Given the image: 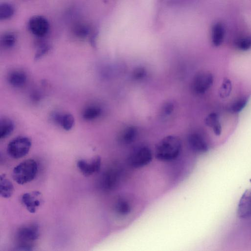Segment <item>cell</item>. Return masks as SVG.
Wrapping results in <instances>:
<instances>
[{
  "label": "cell",
  "mask_w": 251,
  "mask_h": 251,
  "mask_svg": "<svg viewBox=\"0 0 251 251\" xmlns=\"http://www.w3.org/2000/svg\"><path fill=\"white\" fill-rule=\"evenodd\" d=\"M50 49V47L48 45H42L37 50L35 56V59L36 60L40 59L47 53Z\"/></svg>",
  "instance_id": "26"
},
{
  "label": "cell",
  "mask_w": 251,
  "mask_h": 251,
  "mask_svg": "<svg viewBox=\"0 0 251 251\" xmlns=\"http://www.w3.org/2000/svg\"><path fill=\"white\" fill-rule=\"evenodd\" d=\"M75 32L77 36L83 38L88 34L89 29L85 25H78L75 28Z\"/></svg>",
  "instance_id": "25"
},
{
  "label": "cell",
  "mask_w": 251,
  "mask_h": 251,
  "mask_svg": "<svg viewBox=\"0 0 251 251\" xmlns=\"http://www.w3.org/2000/svg\"><path fill=\"white\" fill-rule=\"evenodd\" d=\"M14 13V8L13 6L8 3L4 2L0 5V19L6 20L11 17Z\"/></svg>",
  "instance_id": "21"
},
{
  "label": "cell",
  "mask_w": 251,
  "mask_h": 251,
  "mask_svg": "<svg viewBox=\"0 0 251 251\" xmlns=\"http://www.w3.org/2000/svg\"><path fill=\"white\" fill-rule=\"evenodd\" d=\"M14 128V124L9 118H3L0 122V138L4 139L10 135Z\"/></svg>",
  "instance_id": "18"
},
{
  "label": "cell",
  "mask_w": 251,
  "mask_h": 251,
  "mask_svg": "<svg viewBox=\"0 0 251 251\" xmlns=\"http://www.w3.org/2000/svg\"><path fill=\"white\" fill-rule=\"evenodd\" d=\"M38 173V164L32 159L24 160L13 170L12 176L19 184H25L33 180Z\"/></svg>",
  "instance_id": "3"
},
{
  "label": "cell",
  "mask_w": 251,
  "mask_h": 251,
  "mask_svg": "<svg viewBox=\"0 0 251 251\" xmlns=\"http://www.w3.org/2000/svg\"><path fill=\"white\" fill-rule=\"evenodd\" d=\"M235 48L239 51H246L251 49V35H245L237 39L234 43Z\"/></svg>",
  "instance_id": "20"
},
{
  "label": "cell",
  "mask_w": 251,
  "mask_h": 251,
  "mask_svg": "<svg viewBox=\"0 0 251 251\" xmlns=\"http://www.w3.org/2000/svg\"><path fill=\"white\" fill-rule=\"evenodd\" d=\"M213 81V76L210 72H200L196 76L194 83V89L196 94L198 96L204 94L211 88Z\"/></svg>",
  "instance_id": "7"
},
{
  "label": "cell",
  "mask_w": 251,
  "mask_h": 251,
  "mask_svg": "<svg viewBox=\"0 0 251 251\" xmlns=\"http://www.w3.org/2000/svg\"><path fill=\"white\" fill-rule=\"evenodd\" d=\"M26 78L25 74L19 70L12 71L8 76L9 83L15 87H20L24 85L26 81Z\"/></svg>",
  "instance_id": "16"
},
{
  "label": "cell",
  "mask_w": 251,
  "mask_h": 251,
  "mask_svg": "<svg viewBox=\"0 0 251 251\" xmlns=\"http://www.w3.org/2000/svg\"><path fill=\"white\" fill-rule=\"evenodd\" d=\"M101 108L98 105H91L86 107L82 113L83 118L87 121L93 120L100 116Z\"/></svg>",
  "instance_id": "19"
},
{
  "label": "cell",
  "mask_w": 251,
  "mask_h": 251,
  "mask_svg": "<svg viewBox=\"0 0 251 251\" xmlns=\"http://www.w3.org/2000/svg\"><path fill=\"white\" fill-rule=\"evenodd\" d=\"M205 125L212 128L216 135H220L222 132V126L219 121V118L216 113H211L206 116L204 120Z\"/></svg>",
  "instance_id": "17"
},
{
  "label": "cell",
  "mask_w": 251,
  "mask_h": 251,
  "mask_svg": "<svg viewBox=\"0 0 251 251\" xmlns=\"http://www.w3.org/2000/svg\"><path fill=\"white\" fill-rule=\"evenodd\" d=\"M152 159L151 149L147 146H142L132 150L127 161L132 168H141L148 165Z\"/></svg>",
  "instance_id": "5"
},
{
  "label": "cell",
  "mask_w": 251,
  "mask_h": 251,
  "mask_svg": "<svg viewBox=\"0 0 251 251\" xmlns=\"http://www.w3.org/2000/svg\"><path fill=\"white\" fill-rule=\"evenodd\" d=\"M232 90L231 82L227 78H225L219 89V95L220 98L225 99L228 97Z\"/></svg>",
  "instance_id": "22"
},
{
  "label": "cell",
  "mask_w": 251,
  "mask_h": 251,
  "mask_svg": "<svg viewBox=\"0 0 251 251\" xmlns=\"http://www.w3.org/2000/svg\"><path fill=\"white\" fill-rule=\"evenodd\" d=\"M101 159L100 156H97L90 160L80 159L77 162V167L80 172L85 176H89L100 171Z\"/></svg>",
  "instance_id": "10"
},
{
  "label": "cell",
  "mask_w": 251,
  "mask_h": 251,
  "mask_svg": "<svg viewBox=\"0 0 251 251\" xmlns=\"http://www.w3.org/2000/svg\"><path fill=\"white\" fill-rule=\"evenodd\" d=\"M52 118L56 123L59 124L65 130H70L74 125L75 119L70 113L55 112L52 114Z\"/></svg>",
  "instance_id": "13"
},
{
  "label": "cell",
  "mask_w": 251,
  "mask_h": 251,
  "mask_svg": "<svg viewBox=\"0 0 251 251\" xmlns=\"http://www.w3.org/2000/svg\"><path fill=\"white\" fill-rule=\"evenodd\" d=\"M14 191L12 183L6 178L4 174L0 176V194L4 198H9L12 196Z\"/></svg>",
  "instance_id": "15"
},
{
  "label": "cell",
  "mask_w": 251,
  "mask_h": 251,
  "mask_svg": "<svg viewBox=\"0 0 251 251\" xmlns=\"http://www.w3.org/2000/svg\"><path fill=\"white\" fill-rule=\"evenodd\" d=\"M237 213L242 218L251 216V189L247 190L241 197L238 205Z\"/></svg>",
  "instance_id": "11"
},
{
  "label": "cell",
  "mask_w": 251,
  "mask_h": 251,
  "mask_svg": "<svg viewBox=\"0 0 251 251\" xmlns=\"http://www.w3.org/2000/svg\"><path fill=\"white\" fill-rule=\"evenodd\" d=\"M247 102L246 98H241L234 101L230 106V110L233 113L241 111L246 106Z\"/></svg>",
  "instance_id": "24"
},
{
  "label": "cell",
  "mask_w": 251,
  "mask_h": 251,
  "mask_svg": "<svg viewBox=\"0 0 251 251\" xmlns=\"http://www.w3.org/2000/svg\"><path fill=\"white\" fill-rule=\"evenodd\" d=\"M131 202L125 196H118L115 199L113 205V209L115 213L120 216H125L128 215L131 211Z\"/></svg>",
  "instance_id": "12"
},
{
  "label": "cell",
  "mask_w": 251,
  "mask_h": 251,
  "mask_svg": "<svg viewBox=\"0 0 251 251\" xmlns=\"http://www.w3.org/2000/svg\"><path fill=\"white\" fill-rule=\"evenodd\" d=\"M16 37L13 32H6L1 37L0 42L1 45L6 48L12 47L15 44Z\"/></svg>",
  "instance_id": "23"
},
{
  "label": "cell",
  "mask_w": 251,
  "mask_h": 251,
  "mask_svg": "<svg viewBox=\"0 0 251 251\" xmlns=\"http://www.w3.org/2000/svg\"><path fill=\"white\" fill-rule=\"evenodd\" d=\"M122 170L114 164L106 169L101 174L99 185L101 190L109 192L117 188L122 178Z\"/></svg>",
  "instance_id": "4"
},
{
  "label": "cell",
  "mask_w": 251,
  "mask_h": 251,
  "mask_svg": "<svg viewBox=\"0 0 251 251\" xmlns=\"http://www.w3.org/2000/svg\"><path fill=\"white\" fill-rule=\"evenodd\" d=\"M39 237V227L37 224L25 225L16 233V248L18 250L31 251Z\"/></svg>",
  "instance_id": "2"
},
{
  "label": "cell",
  "mask_w": 251,
  "mask_h": 251,
  "mask_svg": "<svg viewBox=\"0 0 251 251\" xmlns=\"http://www.w3.org/2000/svg\"><path fill=\"white\" fill-rule=\"evenodd\" d=\"M31 146L29 138L25 136H18L9 142L7 147L8 155L14 159H19L25 156Z\"/></svg>",
  "instance_id": "6"
},
{
  "label": "cell",
  "mask_w": 251,
  "mask_h": 251,
  "mask_svg": "<svg viewBox=\"0 0 251 251\" xmlns=\"http://www.w3.org/2000/svg\"><path fill=\"white\" fill-rule=\"evenodd\" d=\"M30 32L38 37H43L49 30V23L47 19L42 16L32 17L28 23Z\"/></svg>",
  "instance_id": "8"
},
{
  "label": "cell",
  "mask_w": 251,
  "mask_h": 251,
  "mask_svg": "<svg viewBox=\"0 0 251 251\" xmlns=\"http://www.w3.org/2000/svg\"><path fill=\"white\" fill-rule=\"evenodd\" d=\"M182 148V142L178 136H166L156 145L154 155L161 161L171 162L176 160L180 155Z\"/></svg>",
  "instance_id": "1"
},
{
  "label": "cell",
  "mask_w": 251,
  "mask_h": 251,
  "mask_svg": "<svg viewBox=\"0 0 251 251\" xmlns=\"http://www.w3.org/2000/svg\"><path fill=\"white\" fill-rule=\"evenodd\" d=\"M21 201L30 213H34L42 203V195L37 191L25 193L22 195Z\"/></svg>",
  "instance_id": "9"
},
{
  "label": "cell",
  "mask_w": 251,
  "mask_h": 251,
  "mask_svg": "<svg viewBox=\"0 0 251 251\" xmlns=\"http://www.w3.org/2000/svg\"><path fill=\"white\" fill-rule=\"evenodd\" d=\"M225 36L224 25L220 22L214 24L211 28V40L215 47L220 46L223 42Z\"/></svg>",
  "instance_id": "14"
}]
</instances>
